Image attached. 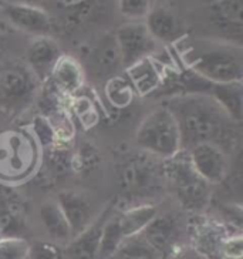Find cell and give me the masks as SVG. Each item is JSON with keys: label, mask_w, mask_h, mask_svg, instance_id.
Here are the masks:
<instances>
[{"label": "cell", "mask_w": 243, "mask_h": 259, "mask_svg": "<svg viewBox=\"0 0 243 259\" xmlns=\"http://www.w3.org/2000/svg\"><path fill=\"white\" fill-rule=\"evenodd\" d=\"M176 120L181 148L188 151L198 144H215L226 154L233 150L236 124L222 107L202 93H178L164 103Z\"/></svg>", "instance_id": "obj_1"}, {"label": "cell", "mask_w": 243, "mask_h": 259, "mask_svg": "<svg viewBox=\"0 0 243 259\" xmlns=\"http://www.w3.org/2000/svg\"><path fill=\"white\" fill-rule=\"evenodd\" d=\"M186 70L209 83H242V46L229 41H197L182 53Z\"/></svg>", "instance_id": "obj_2"}, {"label": "cell", "mask_w": 243, "mask_h": 259, "mask_svg": "<svg viewBox=\"0 0 243 259\" xmlns=\"http://www.w3.org/2000/svg\"><path fill=\"white\" fill-rule=\"evenodd\" d=\"M162 171L168 188L183 209L190 212L205 211L211 202L212 185L198 176L185 151L164 161Z\"/></svg>", "instance_id": "obj_3"}, {"label": "cell", "mask_w": 243, "mask_h": 259, "mask_svg": "<svg viewBox=\"0 0 243 259\" xmlns=\"http://www.w3.org/2000/svg\"><path fill=\"white\" fill-rule=\"evenodd\" d=\"M135 143L145 154L161 161L169 160L182 151L176 120L167 107H157L139 122Z\"/></svg>", "instance_id": "obj_4"}, {"label": "cell", "mask_w": 243, "mask_h": 259, "mask_svg": "<svg viewBox=\"0 0 243 259\" xmlns=\"http://www.w3.org/2000/svg\"><path fill=\"white\" fill-rule=\"evenodd\" d=\"M36 138L23 131L0 133V181L17 184L34 172L40 158Z\"/></svg>", "instance_id": "obj_5"}, {"label": "cell", "mask_w": 243, "mask_h": 259, "mask_svg": "<svg viewBox=\"0 0 243 259\" xmlns=\"http://www.w3.org/2000/svg\"><path fill=\"white\" fill-rule=\"evenodd\" d=\"M38 81L27 67L2 66L0 70V110L20 113L34 99Z\"/></svg>", "instance_id": "obj_6"}, {"label": "cell", "mask_w": 243, "mask_h": 259, "mask_svg": "<svg viewBox=\"0 0 243 259\" xmlns=\"http://www.w3.org/2000/svg\"><path fill=\"white\" fill-rule=\"evenodd\" d=\"M85 78L91 77L94 81L104 84L111 77L121 74L122 67L120 50L115 41L114 33L104 34L87 54L85 64H83Z\"/></svg>", "instance_id": "obj_7"}, {"label": "cell", "mask_w": 243, "mask_h": 259, "mask_svg": "<svg viewBox=\"0 0 243 259\" xmlns=\"http://www.w3.org/2000/svg\"><path fill=\"white\" fill-rule=\"evenodd\" d=\"M114 37L124 70L145 57H152L157 50V41L152 38L144 22L121 24L114 33Z\"/></svg>", "instance_id": "obj_8"}, {"label": "cell", "mask_w": 243, "mask_h": 259, "mask_svg": "<svg viewBox=\"0 0 243 259\" xmlns=\"http://www.w3.org/2000/svg\"><path fill=\"white\" fill-rule=\"evenodd\" d=\"M185 153L198 176L209 185L222 184L229 176L230 162L228 154L218 145L204 143L192 147Z\"/></svg>", "instance_id": "obj_9"}, {"label": "cell", "mask_w": 243, "mask_h": 259, "mask_svg": "<svg viewBox=\"0 0 243 259\" xmlns=\"http://www.w3.org/2000/svg\"><path fill=\"white\" fill-rule=\"evenodd\" d=\"M56 201L69 222L73 238L88 228L101 212L91 197L83 191L63 190L57 194Z\"/></svg>", "instance_id": "obj_10"}, {"label": "cell", "mask_w": 243, "mask_h": 259, "mask_svg": "<svg viewBox=\"0 0 243 259\" xmlns=\"http://www.w3.org/2000/svg\"><path fill=\"white\" fill-rule=\"evenodd\" d=\"M3 17L16 29L34 36H50L53 20L43 8L29 3H8L0 10Z\"/></svg>", "instance_id": "obj_11"}, {"label": "cell", "mask_w": 243, "mask_h": 259, "mask_svg": "<svg viewBox=\"0 0 243 259\" xmlns=\"http://www.w3.org/2000/svg\"><path fill=\"white\" fill-rule=\"evenodd\" d=\"M141 235L155 251L167 258L176 249V244L181 236V222L172 212H158Z\"/></svg>", "instance_id": "obj_12"}, {"label": "cell", "mask_w": 243, "mask_h": 259, "mask_svg": "<svg viewBox=\"0 0 243 259\" xmlns=\"http://www.w3.org/2000/svg\"><path fill=\"white\" fill-rule=\"evenodd\" d=\"M60 45L52 36H36L26 50V63L38 83H47L54 64L61 57Z\"/></svg>", "instance_id": "obj_13"}, {"label": "cell", "mask_w": 243, "mask_h": 259, "mask_svg": "<svg viewBox=\"0 0 243 259\" xmlns=\"http://www.w3.org/2000/svg\"><path fill=\"white\" fill-rule=\"evenodd\" d=\"M209 19L229 43L242 46L243 0H215L209 9Z\"/></svg>", "instance_id": "obj_14"}, {"label": "cell", "mask_w": 243, "mask_h": 259, "mask_svg": "<svg viewBox=\"0 0 243 259\" xmlns=\"http://www.w3.org/2000/svg\"><path fill=\"white\" fill-rule=\"evenodd\" d=\"M134 92L139 97H148L165 85V67L154 57H145L124 70Z\"/></svg>", "instance_id": "obj_15"}, {"label": "cell", "mask_w": 243, "mask_h": 259, "mask_svg": "<svg viewBox=\"0 0 243 259\" xmlns=\"http://www.w3.org/2000/svg\"><path fill=\"white\" fill-rule=\"evenodd\" d=\"M144 23L157 43L176 45L181 43L186 36V30L178 16L162 6L151 8L144 19Z\"/></svg>", "instance_id": "obj_16"}, {"label": "cell", "mask_w": 243, "mask_h": 259, "mask_svg": "<svg viewBox=\"0 0 243 259\" xmlns=\"http://www.w3.org/2000/svg\"><path fill=\"white\" fill-rule=\"evenodd\" d=\"M160 176H164V171L158 174L157 167L147 158H134L125 164L121 172V188L131 197L144 195V192L151 191Z\"/></svg>", "instance_id": "obj_17"}, {"label": "cell", "mask_w": 243, "mask_h": 259, "mask_svg": "<svg viewBox=\"0 0 243 259\" xmlns=\"http://www.w3.org/2000/svg\"><path fill=\"white\" fill-rule=\"evenodd\" d=\"M85 80L83 64L70 54H61L47 81H50L61 96L73 97L83 90Z\"/></svg>", "instance_id": "obj_18"}, {"label": "cell", "mask_w": 243, "mask_h": 259, "mask_svg": "<svg viewBox=\"0 0 243 259\" xmlns=\"http://www.w3.org/2000/svg\"><path fill=\"white\" fill-rule=\"evenodd\" d=\"M114 209V206H106L101 209L99 217L94 220L91 225L87 229H84L81 234L74 236L69 242L67 246H64L66 255L69 259H99L100 239L103 227L106 224L108 215Z\"/></svg>", "instance_id": "obj_19"}, {"label": "cell", "mask_w": 243, "mask_h": 259, "mask_svg": "<svg viewBox=\"0 0 243 259\" xmlns=\"http://www.w3.org/2000/svg\"><path fill=\"white\" fill-rule=\"evenodd\" d=\"M160 206L151 202L134 204L124 209H115V218L124 239L141 234L150 222L158 215Z\"/></svg>", "instance_id": "obj_20"}, {"label": "cell", "mask_w": 243, "mask_h": 259, "mask_svg": "<svg viewBox=\"0 0 243 259\" xmlns=\"http://www.w3.org/2000/svg\"><path fill=\"white\" fill-rule=\"evenodd\" d=\"M38 218L50 238V241L60 246H67L73 239L71 229L56 198L46 199L38 208Z\"/></svg>", "instance_id": "obj_21"}, {"label": "cell", "mask_w": 243, "mask_h": 259, "mask_svg": "<svg viewBox=\"0 0 243 259\" xmlns=\"http://www.w3.org/2000/svg\"><path fill=\"white\" fill-rule=\"evenodd\" d=\"M230 234L225 229L222 224L215 221L199 222L192 229V246L198 253H201L206 259H220L219 251L222 241L225 236Z\"/></svg>", "instance_id": "obj_22"}, {"label": "cell", "mask_w": 243, "mask_h": 259, "mask_svg": "<svg viewBox=\"0 0 243 259\" xmlns=\"http://www.w3.org/2000/svg\"><path fill=\"white\" fill-rule=\"evenodd\" d=\"M202 94H206V96L212 97V99L226 111V114H228L236 124H239V122L242 121V83L215 84L206 81Z\"/></svg>", "instance_id": "obj_23"}, {"label": "cell", "mask_w": 243, "mask_h": 259, "mask_svg": "<svg viewBox=\"0 0 243 259\" xmlns=\"http://www.w3.org/2000/svg\"><path fill=\"white\" fill-rule=\"evenodd\" d=\"M104 85V96H106L107 103L115 110H125L128 108L134 100L137 97V94L134 92L132 85L128 81L127 76L121 73L118 76L108 78Z\"/></svg>", "instance_id": "obj_24"}, {"label": "cell", "mask_w": 243, "mask_h": 259, "mask_svg": "<svg viewBox=\"0 0 243 259\" xmlns=\"http://www.w3.org/2000/svg\"><path fill=\"white\" fill-rule=\"evenodd\" d=\"M111 259H165L145 241L141 234L127 238Z\"/></svg>", "instance_id": "obj_25"}, {"label": "cell", "mask_w": 243, "mask_h": 259, "mask_svg": "<svg viewBox=\"0 0 243 259\" xmlns=\"http://www.w3.org/2000/svg\"><path fill=\"white\" fill-rule=\"evenodd\" d=\"M71 110L85 128H91L99 120V113L94 106V101L85 94L77 93L76 96L71 97Z\"/></svg>", "instance_id": "obj_26"}, {"label": "cell", "mask_w": 243, "mask_h": 259, "mask_svg": "<svg viewBox=\"0 0 243 259\" xmlns=\"http://www.w3.org/2000/svg\"><path fill=\"white\" fill-rule=\"evenodd\" d=\"M30 244L22 236L0 238V259H29Z\"/></svg>", "instance_id": "obj_27"}, {"label": "cell", "mask_w": 243, "mask_h": 259, "mask_svg": "<svg viewBox=\"0 0 243 259\" xmlns=\"http://www.w3.org/2000/svg\"><path fill=\"white\" fill-rule=\"evenodd\" d=\"M151 8V0H118L120 13L129 22H142Z\"/></svg>", "instance_id": "obj_28"}, {"label": "cell", "mask_w": 243, "mask_h": 259, "mask_svg": "<svg viewBox=\"0 0 243 259\" xmlns=\"http://www.w3.org/2000/svg\"><path fill=\"white\" fill-rule=\"evenodd\" d=\"M29 259H69L66 255L64 246L54 244V242H47V241H40L36 244H30V251H29Z\"/></svg>", "instance_id": "obj_29"}, {"label": "cell", "mask_w": 243, "mask_h": 259, "mask_svg": "<svg viewBox=\"0 0 243 259\" xmlns=\"http://www.w3.org/2000/svg\"><path fill=\"white\" fill-rule=\"evenodd\" d=\"M243 241L240 232H230L222 241L219 251L220 259H242Z\"/></svg>", "instance_id": "obj_30"}, {"label": "cell", "mask_w": 243, "mask_h": 259, "mask_svg": "<svg viewBox=\"0 0 243 259\" xmlns=\"http://www.w3.org/2000/svg\"><path fill=\"white\" fill-rule=\"evenodd\" d=\"M54 6L63 10V12H69V13H78L81 12L91 0H52Z\"/></svg>", "instance_id": "obj_31"}, {"label": "cell", "mask_w": 243, "mask_h": 259, "mask_svg": "<svg viewBox=\"0 0 243 259\" xmlns=\"http://www.w3.org/2000/svg\"><path fill=\"white\" fill-rule=\"evenodd\" d=\"M165 259H206L201 253H198L193 248H176L171 255H168Z\"/></svg>", "instance_id": "obj_32"}, {"label": "cell", "mask_w": 243, "mask_h": 259, "mask_svg": "<svg viewBox=\"0 0 243 259\" xmlns=\"http://www.w3.org/2000/svg\"><path fill=\"white\" fill-rule=\"evenodd\" d=\"M6 5V0H0V10L3 9V6Z\"/></svg>", "instance_id": "obj_33"}, {"label": "cell", "mask_w": 243, "mask_h": 259, "mask_svg": "<svg viewBox=\"0 0 243 259\" xmlns=\"http://www.w3.org/2000/svg\"><path fill=\"white\" fill-rule=\"evenodd\" d=\"M2 52H3V40L0 37V54H2Z\"/></svg>", "instance_id": "obj_34"}, {"label": "cell", "mask_w": 243, "mask_h": 259, "mask_svg": "<svg viewBox=\"0 0 243 259\" xmlns=\"http://www.w3.org/2000/svg\"><path fill=\"white\" fill-rule=\"evenodd\" d=\"M0 70H2V64H0Z\"/></svg>", "instance_id": "obj_35"}]
</instances>
